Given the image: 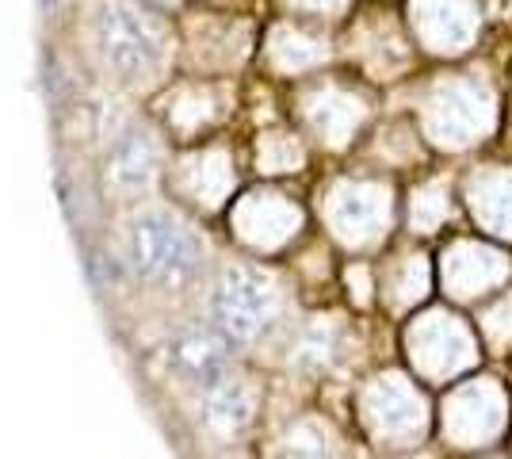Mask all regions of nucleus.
<instances>
[{
    "label": "nucleus",
    "instance_id": "1",
    "mask_svg": "<svg viewBox=\"0 0 512 459\" xmlns=\"http://www.w3.org/2000/svg\"><path fill=\"white\" fill-rule=\"evenodd\" d=\"M123 257L130 272L157 291H184L207 268V249L199 234L180 215L161 211V207L138 211L127 222Z\"/></svg>",
    "mask_w": 512,
    "mask_h": 459
},
{
    "label": "nucleus",
    "instance_id": "2",
    "mask_svg": "<svg viewBox=\"0 0 512 459\" xmlns=\"http://www.w3.org/2000/svg\"><path fill=\"white\" fill-rule=\"evenodd\" d=\"M88 43L96 62L127 85H150L169 58V35L127 0H92Z\"/></svg>",
    "mask_w": 512,
    "mask_h": 459
},
{
    "label": "nucleus",
    "instance_id": "3",
    "mask_svg": "<svg viewBox=\"0 0 512 459\" xmlns=\"http://www.w3.org/2000/svg\"><path fill=\"white\" fill-rule=\"evenodd\" d=\"M207 310H211V326L218 333H226L234 345H256L268 333H276L283 299H279V287L268 272L249 268V264H234L218 276Z\"/></svg>",
    "mask_w": 512,
    "mask_h": 459
},
{
    "label": "nucleus",
    "instance_id": "4",
    "mask_svg": "<svg viewBox=\"0 0 512 459\" xmlns=\"http://www.w3.org/2000/svg\"><path fill=\"white\" fill-rule=\"evenodd\" d=\"M230 337L218 333L214 326H184L180 333H172L165 345V364L172 375H180L184 383L207 387L218 375H226L230 368Z\"/></svg>",
    "mask_w": 512,
    "mask_h": 459
},
{
    "label": "nucleus",
    "instance_id": "5",
    "mask_svg": "<svg viewBox=\"0 0 512 459\" xmlns=\"http://www.w3.org/2000/svg\"><path fill=\"white\" fill-rule=\"evenodd\" d=\"M256 417V394L237 375H218L199 394V421L218 440H237Z\"/></svg>",
    "mask_w": 512,
    "mask_h": 459
},
{
    "label": "nucleus",
    "instance_id": "6",
    "mask_svg": "<svg viewBox=\"0 0 512 459\" xmlns=\"http://www.w3.org/2000/svg\"><path fill=\"white\" fill-rule=\"evenodd\" d=\"M157 173H161V150L153 142L150 131L142 127H130L123 131L115 142H111V153H107V180L115 192L123 196H142L157 184Z\"/></svg>",
    "mask_w": 512,
    "mask_h": 459
},
{
    "label": "nucleus",
    "instance_id": "7",
    "mask_svg": "<svg viewBox=\"0 0 512 459\" xmlns=\"http://www.w3.org/2000/svg\"><path fill=\"white\" fill-rule=\"evenodd\" d=\"M337 349H341V333L333 326H325V322H318V326H310L299 337L295 360H299L302 368H310V372H321V368H329L337 360Z\"/></svg>",
    "mask_w": 512,
    "mask_h": 459
},
{
    "label": "nucleus",
    "instance_id": "8",
    "mask_svg": "<svg viewBox=\"0 0 512 459\" xmlns=\"http://www.w3.org/2000/svg\"><path fill=\"white\" fill-rule=\"evenodd\" d=\"M211 176H230V161L207 153V157H195L192 165H188V188L203 203H218V188H211Z\"/></svg>",
    "mask_w": 512,
    "mask_h": 459
}]
</instances>
